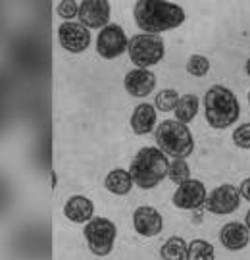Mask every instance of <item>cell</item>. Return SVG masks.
Masks as SVG:
<instances>
[{"mask_svg":"<svg viewBox=\"0 0 250 260\" xmlns=\"http://www.w3.org/2000/svg\"><path fill=\"white\" fill-rule=\"evenodd\" d=\"M133 18L137 27L149 35H162L177 29L185 21V10L175 2L166 0H139L133 6Z\"/></svg>","mask_w":250,"mask_h":260,"instance_id":"1","label":"cell"},{"mask_svg":"<svg viewBox=\"0 0 250 260\" xmlns=\"http://www.w3.org/2000/svg\"><path fill=\"white\" fill-rule=\"evenodd\" d=\"M204 118L212 129H227L241 118V103L231 89L212 85L202 99Z\"/></svg>","mask_w":250,"mask_h":260,"instance_id":"2","label":"cell"},{"mask_svg":"<svg viewBox=\"0 0 250 260\" xmlns=\"http://www.w3.org/2000/svg\"><path fill=\"white\" fill-rule=\"evenodd\" d=\"M135 185L140 189H154L167 177L169 160L158 147H142L129 166Z\"/></svg>","mask_w":250,"mask_h":260,"instance_id":"3","label":"cell"},{"mask_svg":"<svg viewBox=\"0 0 250 260\" xmlns=\"http://www.w3.org/2000/svg\"><path fill=\"white\" fill-rule=\"evenodd\" d=\"M156 147L173 160H187L195 152V137L187 123L177 120H164L154 131Z\"/></svg>","mask_w":250,"mask_h":260,"instance_id":"4","label":"cell"},{"mask_svg":"<svg viewBox=\"0 0 250 260\" xmlns=\"http://www.w3.org/2000/svg\"><path fill=\"white\" fill-rule=\"evenodd\" d=\"M129 60L140 70H150L152 66L160 64L166 56V43L160 35L139 33L129 39Z\"/></svg>","mask_w":250,"mask_h":260,"instance_id":"5","label":"cell"},{"mask_svg":"<svg viewBox=\"0 0 250 260\" xmlns=\"http://www.w3.org/2000/svg\"><path fill=\"white\" fill-rule=\"evenodd\" d=\"M85 239L94 256H108L114 251L118 239V225L108 218L94 216L89 223H85Z\"/></svg>","mask_w":250,"mask_h":260,"instance_id":"6","label":"cell"},{"mask_svg":"<svg viewBox=\"0 0 250 260\" xmlns=\"http://www.w3.org/2000/svg\"><path fill=\"white\" fill-rule=\"evenodd\" d=\"M242 197L239 187L231 185V183H223V185L216 187L212 193H208L206 199V210L216 216H227V214L237 212L241 208Z\"/></svg>","mask_w":250,"mask_h":260,"instance_id":"7","label":"cell"},{"mask_svg":"<svg viewBox=\"0 0 250 260\" xmlns=\"http://www.w3.org/2000/svg\"><path fill=\"white\" fill-rule=\"evenodd\" d=\"M96 52L104 60H114L120 58L123 52H127L129 48V39L125 35V31L118 23H110L108 27H104L96 37Z\"/></svg>","mask_w":250,"mask_h":260,"instance_id":"8","label":"cell"},{"mask_svg":"<svg viewBox=\"0 0 250 260\" xmlns=\"http://www.w3.org/2000/svg\"><path fill=\"white\" fill-rule=\"evenodd\" d=\"M58 43L72 54H81L91 45V29L81 21H62L58 27Z\"/></svg>","mask_w":250,"mask_h":260,"instance_id":"9","label":"cell"},{"mask_svg":"<svg viewBox=\"0 0 250 260\" xmlns=\"http://www.w3.org/2000/svg\"><path fill=\"white\" fill-rule=\"evenodd\" d=\"M206 199H208V193H206V185H204L200 179H189L185 183L175 189L173 193V199L171 203L175 208L179 210H198L206 205Z\"/></svg>","mask_w":250,"mask_h":260,"instance_id":"10","label":"cell"},{"mask_svg":"<svg viewBox=\"0 0 250 260\" xmlns=\"http://www.w3.org/2000/svg\"><path fill=\"white\" fill-rule=\"evenodd\" d=\"M112 4L108 0H83L79 2V21L89 29H104L110 25Z\"/></svg>","mask_w":250,"mask_h":260,"instance_id":"11","label":"cell"},{"mask_svg":"<svg viewBox=\"0 0 250 260\" xmlns=\"http://www.w3.org/2000/svg\"><path fill=\"white\" fill-rule=\"evenodd\" d=\"M133 228L140 237H156L164 230V218L154 206H139L133 212Z\"/></svg>","mask_w":250,"mask_h":260,"instance_id":"12","label":"cell"},{"mask_svg":"<svg viewBox=\"0 0 250 260\" xmlns=\"http://www.w3.org/2000/svg\"><path fill=\"white\" fill-rule=\"evenodd\" d=\"M123 87L129 93V96L145 99V96H149L156 89V75L152 74L150 70L135 68V70H131V72L125 74V77H123Z\"/></svg>","mask_w":250,"mask_h":260,"instance_id":"13","label":"cell"},{"mask_svg":"<svg viewBox=\"0 0 250 260\" xmlns=\"http://www.w3.org/2000/svg\"><path fill=\"white\" fill-rule=\"evenodd\" d=\"M156 121H158V110L154 104L140 103L135 106V110L131 114V129L135 135H149L156 131Z\"/></svg>","mask_w":250,"mask_h":260,"instance_id":"14","label":"cell"},{"mask_svg":"<svg viewBox=\"0 0 250 260\" xmlns=\"http://www.w3.org/2000/svg\"><path fill=\"white\" fill-rule=\"evenodd\" d=\"M220 241L227 251H242L250 243V230L246 228V223L227 222L220 232Z\"/></svg>","mask_w":250,"mask_h":260,"instance_id":"15","label":"cell"},{"mask_svg":"<svg viewBox=\"0 0 250 260\" xmlns=\"http://www.w3.org/2000/svg\"><path fill=\"white\" fill-rule=\"evenodd\" d=\"M64 216L74 223H89L94 218V203L85 195H72L64 205Z\"/></svg>","mask_w":250,"mask_h":260,"instance_id":"16","label":"cell"},{"mask_svg":"<svg viewBox=\"0 0 250 260\" xmlns=\"http://www.w3.org/2000/svg\"><path fill=\"white\" fill-rule=\"evenodd\" d=\"M104 187L110 191L112 195H129L135 187L133 176H131L129 170H123V168H114L112 172H108V176L104 177Z\"/></svg>","mask_w":250,"mask_h":260,"instance_id":"17","label":"cell"},{"mask_svg":"<svg viewBox=\"0 0 250 260\" xmlns=\"http://www.w3.org/2000/svg\"><path fill=\"white\" fill-rule=\"evenodd\" d=\"M200 110V99L196 94L189 93V94H181L179 103L175 106V120L181 121V123H189L196 118V114Z\"/></svg>","mask_w":250,"mask_h":260,"instance_id":"18","label":"cell"},{"mask_svg":"<svg viewBox=\"0 0 250 260\" xmlns=\"http://www.w3.org/2000/svg\"><path fill=\"white\" fill-rule=\"evenodd\" d=\"M187 251H189V243L179 237V235H173L169 237L162 249H160V256L164 260H187Z\"/></svg>","mask_w":250,"mask_h":260,"instance_id":"19","label":"cell"},{"mask_svg":"<svg viewBox=\"0 0 250 260\" xmlns=\"http://www.w3.org/2000/svg\"><path fill=\"white\" fill-rule=\"evenodd\" d=\"M187 260H216V249L206 239H193L189 243Z\"/></svg>","mask_w":250,"mask_h":260,"instance_id":"20","label":"cell"},{"mask_svg":"<svg viewBox=\"0 0 250 260\" xmlns=\"http://www.w3.org/2000/svg\"><path fill=\"white\" fill-rule=\"evenodd\" d=\"M179 99H181V94L177 93L175 89H162L154 99V106L160 112H173Z\"/></svg>","mask_w":250,"mask_h":260,"instance_id":"21","label":"cell"},{"mask_svg":"<svg viewBox=\"0 0 250 260\" xmlns=\"http://www.w3.org/2000/svg\"><path fill=\"white\" fill-rule=\"evenodd\" d=\"M167 177L171 179V183H175L177 187L181 183H185L191 179V168L187 164V160H171L169 162V172Z\"/></svg>","mask_w":250,"mask_h":260,"instance_id":"22","label":"cell"},{"mask_svg":"<svg viewBox=\"0 0 250 260\" xmlns=\"http://www.w3.org/2000/svg\"><path fill=\"white\" fill-rule=\"evenodd\" d=\"M187 72L195 77H204L210 72V60L208 56L202 54H191L187 60Z\"/></svg>","mask_w":250,"mask_h":260,"instance_id":"23","label":"cell"},{"mask_svg":"<svg viewBox=\"0 0 250 260\" xmlns=\"http://www.w3.org/2000/svg\"><path fill=\"white\" fill-rule=\"evenodd\" d=\"M56 14L64 21H74V18L79 16V2H75V0H62L56 6Z\"/></svg>","mask_w":250,"mask_h":260,"instance_id":"24","label":"cell"},{"mask_svg":"<svg viewBox=\"0 0 250 260\" xmlns=\"http://www.w3.org/2000/svg\"><path fill=\"white\" fill-rule=\"evenodd\" d=\"M233 143L239 147V149L248 150L250 149V123H242L237 129L233 131Z\"/></svg>","mask_w":250,"mask_h":260,"instance_id":"25","label":"cell"},{"mask_svg":"<svg viewBox=\"0 0 250 260\" xmlns=\"http://www.w3.org/2000/svg\"><path fill=\"white\" fill-rule=\"evenodd\" d=\"M239 191H241L242 201H248L250 203V177H246V179L242 181L241 187H239Z\"/></svg>","mask_w":250,"mask_h":260,"instance_id":"26","label":"cell"},{"mask_svg":"<svg viewBox=\"0 0 250 260\" xmlns=\"http://www.w3.org/2000/svg\"><path fill=\"white\" fill-rule=\"evenodd\" d=\"M50 187H52V189L56 187V174H54V172L50 174Z\"/></svg>","mask_w":250,"mask_h":260,"instance_id":"27","label":"cell"},{"mask_svg":"<svg viewBox=\"0 0 250 260\" xmlns=\"http://www.w3.org/2000/svg\"><path fill=\"white\" fill-rule=\"evenodd\" d=\"M244 223H246V228L250 230V210L246 212V216H244Z\"/></svg>","mask_w":250,"mask_h":260,"instance_id":"28","label":"cell"},{"mask_svg":"<svg viewBox=\"0 0 250 260\" xmlns=\"http://www.w3.org/2000/svg\"><path fill=\"white\" fill-rule=\"evenodd\" d=\"M244 70H246V75L250 77V58L246 60V66H244Z\"/></svg>","mask_w":250,"mask_h":260,"instance_id":"29","label":"cell"},{"mask_svg":"<svg viewBox=\"0 0 250 260\" xmlns=\"http://www.w3.org/2000/svg\"><path fill=\"white\" fill-rule=\"evenodd\" d=\"M248 104H250V91H248Z\"/></svg>","mask_w":250,"mask_h":260,"instance_id":"30","label":"cell"}]
</instances>
